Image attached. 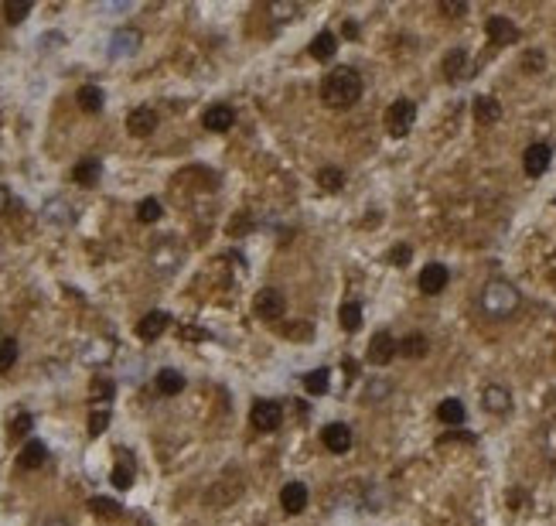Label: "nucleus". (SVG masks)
I'll list each match as a JSON object with an SVG mask.
<instances>
[{
	"instance_id": "nucleus-6",
	"label": "nucleus",
	"mask_w": 556,
	"mask_h": 526,
	"mask_svg": "<svg viewBox=\"0 0 556 526\" xmlns=\"http://www.w3.org/2000/svg\"><path fill=\"white\" fill-rule=\"evenodd\" d=\"M396 352H400V342L393 339L389 332H375L369 342V362L372 366H389L393 359H396Z\"/></svg>"
},
{
	"instance_id": "nucleus-13",
	"label": "nucleus",
	"mask_w": 556,
	"mask_h": 526,
	"mask_svg": "<svg viewBox=\"0 0 556 526\" xmlns=\"http://www.w3.org/2000/svg\"><path fill=\"white\" fill-rule=\"evenodd\" d=\"M321 441H325V448L331 455H345V451L352 448V427L348 424H328L325 431H321Z\"/></svg>"
},
{
	"instance_id": "nucleus-29",
	"label": "nucleus",
	"mask_w": 556,
	"mask_h": 526,
	"mask_svg": "<svg viewBox=\"0 0 556 526\" xmlns=\"http://www.w3.org/2000/svg\"><path fill=\"white\" fill-rule=\"evenodd\" d=\"M89 510L96 512V516H103V520H116L120 516V502H113V499H106V495H96V499H89Z\"/></svg>"
},
{
	"instance_id": "nucleus-3",
	"label": "nucleus",
	"mask_w": 556,
	"mask_h": 526,
	"mask_svg": "<svg viewBox=\"0 0 556 526\" xmlns=\"http://www.w3.org/2000/svg\"><path fill=\"white\" fill-rule=\"evenodd\" d=\"M417 124V103L413 99H396L393 106L386 109V130L393 137H406Z\"/></svg>"
},
{
	"instance_id": "nucleus-2",
	"label": "nucleus",
	"mask_w": 556,
	"mask_h": 526,
	"mask_svg": "<svg viewBox=\"0 0 556 526\" xmlns=\"http://www.w3.org/2000/svg\"><path fill=\"white\" fill-rule=\"evenodd\" d=\"M519 304H522V294L512 287L509 280H488L478 294V308L485 311L488 318H495V322L512 318V314L519 311Z\"/></svg>"
},
{
	"instance_id": "nucleus-10",
	"label": "nucleus",
	"mask_w": 556,
	"mask_h": 526,
	"mask_svg": "<svg viewBox=\"0 0 556 526\" xmlns=\"http://www.w3.org/2000/svg\"><path fill=\"white\" fill-rule=\"evenodd\" d=\"M280 506H283V512H290V516L304 512L308 510V485L304 482H287L280 489Z\"/></svg>"
},
{
	"instance_id": "nucleus-44",
	"label": "nucleus",
	"mask_w": 556,
	"mask_h": 526,
	"mask_svg": "<svg viewBox=\"0 0 556 526\" xmlns=\"http://www.w3.org/2000/svg\"><path fill=\"white\" fill-rule=\"evenodd\" d=\"M553 284H556V270H553Z\"/></svg>"
},
{
	"instance_id": "nucleus-12",
	"label": "nucleus",
	"mask_w": 556,
	"mask_h": 526,
	"mask_svg": "<svg viewBox=\"0 0 556 526\" xmlns=\"http://www.w3.org/2000/svg\"><path fill=\"white\" fill-rule=\"evenodd\" d=\"M126 130H130L133 137H151V134L157 130V113L151 106L130 109V116H126Z\"/></svg>"
},
{
	"instance_id": "nucleus-36",
	"label": "nucleus",
	"mask_w": 556,
	"mask_h": 526,
	"mask_svg": "<svg viewBox=\"0 0 556 526\" xmlns=\"http://www.w3.org/2000/svg\"><path fill=\"white\" fill-rule=\"evenodd\" d=\"M106 424H109V410L106 407H99V410H93V417H89V434L99 437V434L106 431Z\"/></svg>"
},
{
	"instance_id": "nucleus-16",
	"label": "nucleus",
	"mask_w": 556,
	"mask_h": 526,
	"mask_svg": "<svg viewBox=\"0 0 556 526\" xmlns=\"http://www.w3.org/2000/svg\"><path fill=\"white\" fill-rule=\"evenodd\" d=\"M140 48V34L137 31H116L113 34V38H109V55H113V59H120V55H133V51H137Z\"/></svg>"
},
{
	"instance_id": "nucleus-18",
	"label": "nucleus",
	"mask_w": 556,
	"mask_h": 526,
	"mask_svg": "<svg viewBox=\"0 0 556 526\" xmlns=\"http://www.w3.org/2000/svg\"><path fill=\"white\" fill-rule=\"evenodd\" d=\"M154 387H157V393H164V397H178V393L185 389V376L178 369H161L154 379Z\"/></svg>"
},
{
	"instance_id": "nucleus-27",
	"label": "nucleus",
	"mask_w": 556,
	"mask_h": 526,
	"mask_svg": "<svg viewBox=\"0 0 556 526\" xmlns=\"http://www.w3.org/2000/svg\"><path fill=\"white\" fill-rule=\"evenodd\" d=\"M430 352V342L423 339V335H406V339H400V356L406 359H423Z\"/></svg>"
},
{
	"instance_id": "nucleus-9",
	"label": "nucleus",
	"mask_w": 556,
	"mask_h": 526,
	"mask_svg": "<svg viewBox=\"0 0 556 526\" xmlns=\"http://www.w3.org/2000/svg\"><path fill=\"white\" fill-rule=\"evenodd\" d=\"M485 34H488V41L492 45H515L519 41V28L512 24L509 17H488V24H485Z\"/></svg>"
},
{
	"instance_id": "nucleus-35",
	"label": "nucleus",
	"mask_w": 556,
	"mask_h": 526,
	"mask_svg": "<svg viewBox=\"0 0 556 526\" xmlns=\"http://www.w3.org/2000/svg\"><path fill=\"white\" fill-rule=\"evenodd\" d=\"M31 427H34L31 414H17V417L11 420V437H28V434H31Z\"/></svg>"
},
{
	"instance_id": "nucleus-38",
	"label": "nucleus",
	"mask_w": 556,
	"mask_h": 526,
	"mask_svg": "<svg viewBox=\"0 0 556 526\" xmlns=\"http://www.w3.org/2000/svg\"><path fill=\"white\" fill-rule=\"evenodd\" d=\"M440 14H448V17H464V14H467V4H440Z\"/></svg>"
},
{
	"instance_id": "nucleus-8",
	"label": "nucleus",
	"mask_w": 556,
	"mask_h": 526,
	"mask_svg": "<svg viewBox=\"0 0 556 526\" xmlns=\"http://www.w3.org/2000/svg\"><path fill=\"white\" fill-rule=\"evenodd\" d=\"M450 280V270L444 263H427L423 270H420V291L423 294H440L444 287H448Z\"/></svg>"
},
{
	"instance_id": "nucleus-14",
	"label": "nucleus",
	"mask_w": 556,
	"mask_h": 526,
	"mask_svg": "<svg viewBox=\"0 0 556 526\" xmlns=\"http://www.w3.org/2000/svg\"><path fill=\"white\" fill-rule=\"evenodd\" d=\"M481 403H485V410H488V414H509V410H512V393L505 387L492 383V387L481 389Z\"/></svg>"
},
{
	"instance_id": "nucleus-33",
	"label": "nucleus",
	"mask_w": 556,
	"mask_h": 526,
	"mask_svg": "<svg viewBox=\"0 0 556 526\" xmlns=\"http://www.w3.org/2000/svg\"><path fill=\"white\" fill-rule=\"evenodd\" d=\"M113 485H116V489H130V485H133V465L130 462L116 465V468H113Z\"/></svg>"
},
{
	"instance_id": "nucleus-20",
	"label": "nucleus",
	"mask_w": 556,
	"mask_h": 526,
	"mask_svg": "<svg viewBox=\"0 0 556 526\" xmlns=\"http://www.w3.org/2000/svg\"><path fill=\"white\" fill-rule=\"evenodd\" d=\"M498 116H502V106H498L495 96H478V99H475V120H478V124L488 126V124H495Z\"/></svg>"
},
{
	"instance_id": "nucleus-28",
	"label": "nucleus",
	"mask_w": 556,
	"mask_h": 526,
	"mask_svg": "<svg viewBox=\"0 0 556 526\" xmlns=\"http://www.w3.org/2000/svg\"><path fill=\"white\" fill-rule=\"evenodd\" d=\"M318 188L328 192V195H335V192L345 188V174H341L338 168H321V171H318Z\"/></svg>"
},
{
	"instance_id": "nucleus-37",
	"label": "nucleus",
	"mask_w": 556,
	"mask_h": 526,
	"mask_svg": "<svg viewBox=\"0 0 556 526\" xmlns=\"http://www.w3.org/2000/svg\"><path fill=\"white\" fill-rule=\"evenodd\" d=\"M522 69L525 72H540L542 69V51H529V55L522 59Z\"/></svg>"
},
{
	"instance_id": "nucleus-17",
	"label": "nucleus",
	"mask_w": 556,
	"mask_h": 526,
	"mask_svg": "<svg viewBox=\"0 0 556 526\" xmlns=\"http://www.w3.org/2000/svg\"><path fill=\"white\" fill-rule=\"evenodd\" d=\"M99 174H103V164H99L96 157H82L76 168H72V178H76L79 185H86V188L96 185V182H99Z\"/></svg>"
},
{
	"instance_id": "nucleus-7",
	"label": "nucleus",
	"mask_w": 556,
	"mask_h": 526,
	"mask_svg": "<svg viewBox=\"0 0 556 526\" xmlns=\"http://www.w3.org/2000/svg\"><path fill=\"white\" fill-rule=\"evenodd\" d=\"M550 161H553L550 144H529V147H525V154H522V168H525L529 178H540V174H546Z\"/></svg>"
},
{
	"instance_id": "nucleus-31",
	"label": "nucleus",
	"mask_w": 556,
	"mask_h": 526,
	"mask_svg": "<svg viewBox=\"0 0 556 526\" xmlns=\"http://www.w3.org/2000/svg\"><path fill=\"white\" fill-rule=\"evenodd\" d=\"M17 362V342L14 339H4L0 342V372H7Z\"/></svg>"
},
{
	"instance_id": "nucleus-19",
	"label": "nucleus",
	"mask_w": 556,
	"mask_h": 526,
	"mask_svg": "<svg viewBox=\"0 0 556 526\" xmlns=\"http://www.w3.org/2000/svg\"><path fill=\"white\" fill-rule=\"evenodd\" d=\"M45 458H48V448L41 445V441H28L24 448H21V455H17V465L21 468H38V465H45Z\"/></svg>"
},
{
	"instance_id": "nucleus-22",
	"label": "nucleus",
	"mask_w": 556,
	"mask_h": 526,
	"mask_svg": "<svg viewBox=\"0 0 556 526\" xmlns=\"http://www.w3.org/2000/svg\"><path fill=\"white\" fill-rule=\"evenodd\" d=\"M464 414H467V410H464V403L454 400V397H450V400H440V407H437V420H440V424H448V427L464 424Z\"/></svg>"
},
{
	"instance_id": "nucleus-4",
	"label": "nucleus",
	"mask_w": 556,
	"mask_h": 526,
	"mask_svg": "<svg viewBox=\"0 0 556 526\" xmlns=\"http://www.w3.org/2000/svg\"><path fill=\"white\" fill-rule=\"evenodd\" d=\"M253 311L260 314L263 322H280L283 311H287V297L280 294L277 287H263V291H256V297H253Z\"/></svg>"
},
{
	"instance_id": "nucleus-5",
	"label": "nucleus",
	"mask_w": 556,
	"mask_h": 526,
	"mask_svg": "<svg viewBox=\"0 0 556 526\" xmlns=\"http://www.w3.org/2000/svg\"><path fill=\"white\" fill-rule=\"evenodd\" d=\"M249 420H253L256 431H277L283 424V407L277 400H256L253 410H249Z\"/></svg>"
},
{
	"instance_id": "nucleus-30",
	"label": "nucleus",
	"mask_w": 556,
	"mask_h": 526,
	"mask_svg": "<svg viewBox=\"0 0 556 526\" xmlns=\"http://www.w3.org/2000/svg\"><path fill=\"white\" fill-rule=\"evenodd\" d=\"M280 332H283V339H294V342H308L314 335L310 322H290V325H283Z\"/></svg>"
},
{
	"instance_id": "nucleus-1",
	"label": "nucleus",
	"mask_w": 556,
	"mask_h": 526,
	"mask_svg": "<svg viewBox=\"0 0 556 526\" xmlns=\"http://www.w3.org/2000/svg\"><path fill=\"white\" fill-rule=\"evenodd\" d=\"M362 96V76H358L352 65H338L331 69L321 82V99H325L331 109H348L358 103Z\"/></svg>"
},
{
	"instance_id": "nucleus-34",
	"label": "nucleus",
	"mask_w": 556,
	"mask_h": 526,
	"mask_svg": "<svg viewBox=\"0 0 556 526\" xmlns=\"http://www.w3.org/2000/svg\"><path fill=\"white\" fill-rule=\"evenodd\" d=\"M31 14V4H4V17H7V24H21L24 17Z\"/></svg>"
},
{
	"instance_id": "nucleus-24",
	"label": "nucleus",
	"mask_w": 556,
	"mask_h": 526,
	"mask_svg": "<svg viewBox=\"0 0 556 526\" xmlns=\"http://www.w3.org/2000/svg\"><path fill=\"white\" fill-rule=\"evenodd\" d=\"M103 99H106V96H103L99 86H82L76 93V103L86 109V113H99V109H103Z\"/></svg>"
},
{
	"instance_id": "nucleus-39",
	"label": "nucleus",
	"mask_w": 556,
	"mask_h": 526,
	"mask_svg": "<svg viewBox=\"0 0 556 526\" xmlns=\"http://www.w3.org/2000/svg\"><path fill=\"white\" fill-rule=\"evenodd\" d=\"M410 257H413L410 247H396L393 253H389V260H393V263H410Z\"/></svg>"
},
{
	"instance_id": "nucleus-43",
	"label": "nucleus",
	"mask_w": 556,
	"mask_h": 526,
	"mask_svg": "<svg viewBox=\"0 0 556 526\" xmlns=\"http://www.w3.org/2000/svg\"><path fill=\"white\" fill-rule=\"evenodd\" d=\"M48 526H65V523H59V520H55V523H48Z\"/></svg>"
},
{
	"instance_id": "nucleus-26",
	"label": "nucleus",
	"mask_w": 556,
	"mask_h": 526,
	"mask_svg": "<svg viewBox=\"0 0 556 526\" xmlns=\"http://www.w3.org/2000/svg\"><path fill=\"white\" fill-rule=\"evenodd\" d=\"M338 322L345 332H358V328H362V304H358V301H345L338 311Z\"/></svg>"
},
{
	"instance_id": "nucleus-23",
	"label": "nucleus",
	"mask_w": 556,
	"mask_h": 526,
	"mask_svg": "<svg viewBox=\"0 0 556 526\" xmlns=\"http://www.w3.org/2000/svg\"><path fill=\"white\" fill-rule=\"evenodd\" d=\"M464 72H467V51H464V48L448 51V59H444V76H448L450 82H458V79H464Z\"/></svg>"
},
{
	"instance_id": "nucleus-11",
	"label": "nucleus",
	"mask_w": 556,
	"mask_h": 526,
	"mask_svg": "<svg viewBox=\"0 0 556 526\" xmlns=\"http://www.w3.org/2000/svg\"><path fill=\"white\" fill-rule=\"evenodd\" d=\"M232 124H236V109L226 106V103L208 106V109H205V116H201V126H205V130H212V134H226Z\"/></svg>"
},
{
	"instance_id": "nucleus-41",
	"label": "nucleus",
	"mask_w": 556,
	"mask_h": 526,
	"mask_svg": "<svg viewBox=\"0 0 556 526\" xmlns=\"http://www.w3.org/2000/svg\"><path fill=\"white\" fill-rule=\"evenodd\" d=\"M341 31H345V38H358V28H355V21H345V24H341Z\"/></svg>"
},
{
	"instance_id": "nucleus-32",
	"label": "nucleus",
	"mask_w": 556,
	"mask_h": 526,
	"mask_svg": "<svg viewBox=\"0 0 556 526\" xmlns=\"http://www.w3.org/2000/svg\"><path fill=\"white\" fill-rule=\"evenodd\" d=\"M137 219H140V222H157V219H161V202H157V199H143L137 205Z\"/></svg>"
},
{
	"instance_id": "nucleus-21",
	"label": "nucleus",
	"mask_w": 556,
	"mask_h": 526,
	"mask_svg": "<svg viewBox=\"0 0 556 526\" xmlns=\"http://www.w3.org/2000/svg\"><path fill=\"white\" fill-rule=\"evenodd\" d=\"M335 48H338V41H335V34L331 31H321L314 41H310V59H318V62H331V55H335Z\"/></svg>"
},
{
	"instance_id": "nucleus-25",
	"label": "nucleus",
	"mask_w": 556,
	"mask_h": 526,
	"mask_svg": "<svg viewBox=\"0 0 556 526\" xmlns=\"http://www.w3.org/2000/svg\"><path fill=\"white\" fill-rule=\"evenodd\" d=\"M328 387H331V369H310L308 376H304V389L308 393H314V397H325L328 393Z\"/></svg>"
},
{
	"instance_id": "nucleus-42",
	"label": "nucleus",
	"mask_w": 556,
	"mask_h": 526,
	"mask_svg": "<svg viewBox=\"0 0 556 526\" xmlns=\"http://www.w3.org/2000/svg\"><path fill=\"white\" fill-rule=\"evenodd\" d=\"M7 209V192H4V185H0V212Z\"/></svg>"
},
{
	"instance_id": "nucleus-40",
	"label": "nucleus",
	"mask_w": 556,
	"mask_h": 526,
	"mask_svg": "<svg viewBox=\"0 0 556 526\" xmlns=\"http://www.w3.org/2000/svg\"><path fill=\"white\" fill-rule=\"evenodd\" d=\"M109 393H113V383H106V379H99V383H93V397H103V400H106Z\"/></svg>"
},
{
	"instance_id": "nucleus-15",
	"label": "nucleus",
	"mask_w": 556,
	"mask_h": 526,
	"mask_svg": "<svg viewBox=\"0 0 556 526\" xmlns=\"http://www.w3.org/2000/svg\"><path fill=\"white\" fill-rule=\"evenodd\" d=\"M168 325H171V318L164 314V311H151V314H143V318H140L137 335L143 342H154V339H161V335L168 332Z\"/></svg>"
}]
</instances>
